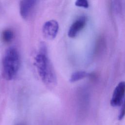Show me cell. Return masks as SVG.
Returning <instances> with one entry per match:
<instances>
[{
  "label": "cell",
  "mask_w": 125,
  "mask_h": 125,
  "mask_svg": "<svg viewBox=\"0 0 125 125\" xmlns=\"http://www.w3.org/2000/svg\"><path fill=\"white\" fill-rule=\"evenodd\" d=\"M37 1L34 0H23L20 2V13L24 20L27 19L32 13Z\"/></svg>",
  "instance_id": "cell-5"
},
{
  "label": "cell",
  "mask_w": 125,
  "mask_h": 125,
  "mask_svg": "<svg viewBox=\"0 0 125 125\" xmlns=\"http://www.w3.org/2000/svg\"><path fill=\"white\" fill-rule=\"evenodd\" d=\"M58 30V22L54 20L45 22L42 26L43 36L47 40L54 39L56 37Z\"/></svg>",
  "instance_id": "cell-4"
},
{
  "label": "cell",
  "mask_w": 125,
  "mask_h": 125,
  "mask_svg": "<svg viewBox=\"0 0 125 125\" xmlns=\"http://www.w3.org/2000/svg\"><path fill=\"white\" fill-rule=\"evenodd\" d=\"M125 116V98L122 104V107L118 116V119L121 120Z\"/></svg>",
  "instance_id": "cell-10"
},
{
  "label": "cell",
  "mask_w": 125,
  "mask_h": 125,
  "mask_svg": "<svg viewBox=\"0 0 125 125\" xmlns=\"http://www.w3.org/2000/svg\"><path fill=\"white\" fill-rule=\"evenodd\" d=\"M75 4L76 6L84 8H87L89 7V3L86 0H77L75 1Z\"/></svg>",
  "instance_id": "cell-9"
},
{
  "label": "cell",
  "mask_w": 125,
  "mask_h": 125,
  "mask_svg": "<svg viewBox=\"0 0 125 125\" xmlns=\"http://www.w3.org/2000/svg\"><path fill=\"white\" fill-rule=\"evenodd\" d=\"M23 125V124H18V125Z\"/></svg>",
  "instance_id": "cell-11"
},
{
  "label": "cell",
  "mask_w": 125,
  "mask_h": 125,
  "mask_svg": "<svg viewBox=\"0 0 125 125\" xmlns=\"http://www.w3.org/2000/svg\"><path fill=\"white\" fill-rule=\"evenodd\" d=\"M89 75V74L83 71H78L74 72L70 76L69 81L71 83H74L83 79L85 77H87Z\"/></svg>",
  "instance_id": "cell-8"
},
{
  "label": "cell",
  "mask_w": 125,
  "mask_h": 125,
  "mask_svg": "<svg viewBox=\"0 0 125 125\" xmlns=\"http://www.w3.org/2000/svg\"><path fill=\"white\" fill-rule=\"evenodd\" d=\"M86 21L87 19L85 16L80 17L76 20L69 27L68 31V36L71 38L76 37L85 26Z\"/></svg>",
  "instance_id": "cell-6"
},
{
  "label": "cell",
  "mask_w": 125,
  "mask_h": 125,
  "mask_svg": "<svg viewBox=\"0 0 125 125\" xmlns=\"http://www.w3.org/2000/svg\"><path fill=\"white\" fill-rule=\"evenodd\" d=\"M125 98V82H120L115 88L110 100V104L113 107L120 106Z\"/></svg>",
  "instance_id": "cell-3"
},
{
  "label": "cell",
  "mask_w": 125,
  "mask_h": 125,
  "mask_svg": "<svg viewBox=\"0 0 125 125\" xmlns=\"http://www.w3.org/2000/svg\"><path fill=\"white\" fill-rule=\"evenodd\" d=\"M35 65L42 82L47 86H52L57 83V77L48 57L46 44L42 42L39 52L35 58Z\"/></svg>",
  "instance_id": "cell-1"
},
{
  "label": "cell",
  "mask_w": 125,
  "mask_h": 125,
  "mask_svg": "<svg viewBox=\"0 0 125 125\" xmlns=\"http://www.w3.org/2000/svg\"><path fill=\"white\" fill-rule=\"evenodd\" d=\"M19 53L14 47L8 48L2 60V76L6 80H11L17 75L20 66Z\"/></svg>",
  "instance_id": "cell-2"
},
{
  "label": "cell",
  "mask_w": 125,
  "mask_h": 125,
  "mask_svg": "<svg viewBox=\"0 0 125 125\" xmlns=\"http://www.w3.org/2000/svg\"><path fill=\"white\" fill-rule=\"evenodd\" d=\"M14 38V33L11 29H5L2 31L1 34V39L5 43L11 42Z\"/></svg>",
  "instance_id": "cell-7"
}]
</instances>
